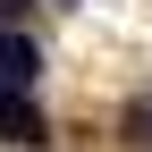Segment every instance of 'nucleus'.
<instances>
[{
    "instance_id": "1",
    "label": "nucleus",
    "mask_w": 152,
    "mask_h": 152,
    "mask_svg": "<svg viewBox=\"0 0 152 152\" xmlns=\"http://www.w3.org/2000/svg\"><path fill=\"white\" fill-rule=\"evenodd\" d=\"M0 135H9V144H51V127H42V110H34V93L26 85H0Z\"/></svg>"
},
{
    "instance_id": "2",
    "label": "nucleus",
    "mask_w": 152,
    "mask_h": 152,
    "mask_svg": "<svg viewBox=\"0 0 152 152\" xmlns=\"http://www.w3.org/2000/svg\"><path fill=\"white\" fill-rule=\"evenodd\" d=\"M42 76V42L34 34H0V85H34Z\"/></svg>"
}]
</instances>
